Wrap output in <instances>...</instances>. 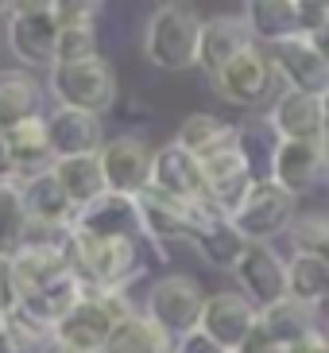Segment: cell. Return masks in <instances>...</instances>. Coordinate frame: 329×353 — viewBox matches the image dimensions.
<instances>
[{"label": "cell", "instance_id": "1", "mask_svg": "<svg viewBox=\"0 0 329 353\" xmlns=\"http://www.w3.org/2000/svg\"><path fill=\"white\" fill-rule=\"evenodd\" d=\"M70 268L74 276L85 283L89 295H109V291H124L136 276H144V260H140V245L136 241H93L78 237L70 229Z\"/></svg>", "mask_w": 329, "mask_h": 353}, {"label": "cell", "instance_id": "2", "mask_svg": "<svg viewBox=\"0 0 329 353\" xmlns=\"http://www.w3.org/2000/svg\"><path fill=\"white\" fill-rule=\"evenodd\" d=\"M202 23L194 4H159L144 23V59L171 74L198 66Z\"/></svg>", "mask_w": 329, "mask_h": 353}, {"label": "cell", "instance_id": "3", "mask_svg": "<svg viewBox=\"0 0 329 353\" xmlns=\"http://www.w3.org/2000/svg\"><path fill=\"white\" fill-rule=\"evenodd\" d=\"M128 314H136V311L128 307L124 291L85 295V299H78V307L54 326V342L70 345V350H78V353H105V345H109V338H113V330H116V322L128 319Z\"/></svg>", "mask_w": 329, "mask_h": 353}, {"label": "cell", "instance_id": "4", "mask_svg": "<svg viewBox=\"0 0 329 353\" xmlns=\"http://www.w3.org/2000/svg\"><path fill=\"white\" fill-rule=\"evenodd\" d=\"M51 94L59 109H82V113L101 117L116 101V70L101 54L85 63L51 66Z\"/></svg>", "mask_w": 329, "mask_h": 353}, {"label": "cell", "instance_id": "5", "mask_svg": "<svg viewBox=\"0 0 329 353\" xmlns=\"http://www.w3.org/2000/svg\"><path fill=\"white\" fill-rule=\"evenodd\" d=\"M202 307H206V291L194 276L186 272H171L147 291L144 314L167 334V338H186L190 330H198L202 322Z\"/></svg>", "mask_w": 329, "mask_h": 353}, {"label": "cell", "instance_id": "6", "mask_svg": "<svg viewBox=\"0 0 329 353\" xmlns=\"http://www.w3.org/2000/svg\"><path fill=\"white\" fill-rule=\"evenodd\" d=\"M70 229L78 237H93V241H136V245L147 241L140 202L132 194H116V190H105L89 206L74 210Z\"/></svg>", "mask_w": 329, "mask_h": 353}, {"label": "cell", "instance_id": "7", "mask_svg": "<svg viewBox=\"0 0 329 353\" xmlns=\"http://www.w3.org/2000/svg\"><path fill=\"white\" fill-rule=\"evenodd\" d=\"M59 16L54 4H12L8 12V51L20 59L23 66H54V47H59Z\"/></svg>", "mask_w": 329, "mask_h": 353}, {"label": "cell", "instance_id": "8", "mask_svg": "<svg viewBox=\"0 0 329 353\" xmlns=\"http://www.w3.org/2000/svg\"><path fill=\"white\" fill-rule=\"evenodd\" d=\"M295 210H299L295 194H287L283 187H275L268 179V183L252 187V194L244 198V206L229 221L237 225V233L248 245H271V237H279V233H287L295 225Z\"/></svg>", "mask_w": 329, "mask_h": 353}, {"label": "cell", "instance_id": "9", "mask_svg": "<svg viewBox=\"0 0 329 353\" xmlns=\"http://www.w3.org/2000/svg\"><path fill=\"white\" fill-rule=\"evenodd\" d=\"M256 322H259V307L244 291H213V295H206L198 330H206L221 350L237 353L248 342V334L256 330Z\"/></svg>", "mask_w": 329, "mask_h": 353}, {"label": "cell", "instance_id": "10", "mask_svg": "<svg viewBox=\"0 0 329 353\" xmlns=\"http://www.w3.org/2000/svg\"><path fill=\"white\" fill-rule=\"evenodd\" d=\"M151 190L175 198V202L209 206L202 163H198L182 144H175V140H167L163 148H155V156H151Z\"/></svg>", "mask_w": 329, "mask_h": 353}, {"label": "cell", "instance_id": "11", "mask_svg": "<svg viewBox=\"0 0 329 353\" xmlns=\"http://www.w3.org/2000/svg\"><path fill=\"white\" fill-rule=\"evenodd\" d=\"M136 202H140V214H144L147 241H155L163 252H167V245H171V241H194L202 218L209 214V206L175 202V198L159 194V190H151V187H147L144 194H136Z\"/></svg>", "mask_w": 329, "mask_h": 353}, {"label": "cell", "instance_id": "12", "mask_svg": "<svg viewBox=\"0 0 329 353\" xmlns=\"http://www.w3.org/2000/svg\"><path fill=\"white\" fill-rule=\"evenodd\" d=\"M268 63L275 70V78L287 82V90L295 94H310V97H321L329 90V63L314 51V43L306 35L299 39H283L275 47H268Z\"/></svg>", "mask_w": 329, "mask_h": 353}, {"label": "cell", "instance_id": "13", "mask_svg": "<svg viewBox=\"0 0 329 353\" xmlns=\"http://www.w3.org/2000/svg\"><path fill=\"white\" fill-rule=\"evenodd\" d=\"M151 148L140 140V136H116V140H105V148L97 152L105 171V187L116 190V194H144L151 187Z\"/></svg>", "mask_w": 329, "mask_h": 353}, {"label": "cell", "instance_id": "14", "mask_svg": "<svg viewBox=\"0 0 329 353\" xmlns=\"http://www.w3.org/2000/svg\"><path fill=\"white\" fill-rule=\"evenodd\" d=\"M202 175H206L209 210L225 214V218H233L244 206V198L252 194V187H256V179H252L244 156H240V148H229V152H217V156L202 159Z\"/></svg>", "mask_w": 329, "mask_h": 353}, {"label": "cell", "instance_id": "15", "mask_svg": "<svg viewBox=\"0 0 329 353\" xmlns=\"http://www.w3.org/2000/svg\"><path fill=\"white\" fill-rule=\"evenodd\" d=\"M217 94L225 97L229 105H240V109H256V105L268 101L271 85H275V70H271L268 54L248 47L244 54H237L225 70L213 78Z\"/></svg>", "mask_w": 329, "mask_h": 353}, {"label": "cell", "instance_id": "16", "mask_svg": "<svg viewBox=\"0 0 329 353\" xmlns=\"http://www.w3.org/2000/svg\"><path fill=\"white\" fill-rule=\"evenodd\" d=\"M237 280L248 299L256 303L259 311H268V307L287 299V260L271 245H248L237 264Z\"/></svg>", "mask_w": 329, "mask_h": 353}, {"label": "cell", "instance_id": "17", "mask_svg": "<svg viewBox=\"0 0 329 353\" xmlns=\"http://www.w3.org/2000/svg\"><path fill=\"white\" fill-rule=\"evenodd\" d=\"M329 163V148L326 144H302V140H279L275 148V163H271V183L283 187L287 194H306L318 187L321 171Z\"/></svg>", "mask_w": 329, "mask_h": 353}, {"label": "cell", "instance_id": "18", "mask_svg": "<svg viewBox=\"0 0 329 353\" xmlns=\"http://www.w3.org/2000/svg\"><path fill=\"white\" fill-rule=\"evenodd\" d=\"M47 140H51L54 159H78V156H97L105 148V128L101 117L82 113V109H54L47 117Z\"/></svg>", "mask_w": 329, "mask_h": 353}, {"label": "cell", "instance_id": "19", "mask_svg": "<svg viewBox=\"0 0 329 353\" xmlns=\"http://www.w3.org/2000/svg\"><path fill=\"white\" fill-rule=\"evenodd\" d=\"M252 47V32H248L244 16H213L202 23V43H198V66L217 78L237 54Z\"/></svg>", "mask_w": 329, "mask_h": 353}, {"label": "cell", "instance_id": "20", "mask_svg": "<svg viewBox=\"0 0 329 353\" xmlns=\"http://www.w3.org/2000/svg\"><path fill=\"white\" fill-rule=\"evenodd\" d=\"M271 128H275L279 140H302V144H326L321 140V97L310 94H287L271 105L268 113Z\"/></svg>", "mask_w": 329, "mask_h": 353}, {"label": "cell", "instance_id": "21", "mask_svg": "<svg viewBox=\"0 0 329 353\" xmlns=\"http://www.w3.org/2000/svg\"><path fill=\"white\" fill-rule=\"evenodd\" d=\"M89 291H85V283L74 276V272H66L62 280H54L51 288L35 291V295H23L20 299V314L23 319H31L35 326H43V330H51L54 338V326H59L66 314L78 307V299H85Z\"/></svg>", "mask_w": 329, "mask_h": 353}, {"label": "cell", "instance_id": "22", "mask_svg": "<svg viewBox=\"0 0 329 353\" xmlns=\"http://www.w3.org/2000/svg\"><path fill=\"white\" fill-rule=\"evenodd\" d=\"M70 249H54V245H23L16 256H12V272H16V288L23 295H35V291L51 288L54 280H62L70 268Z\"/></svg>", "mask_w": 329, "mask_h": 353}, {"label": "cell", "instance_id": "23", "mask_svg": "<svg viewBox=\"0 0 329 353\" xmlns=\"http://www.w3.org/2000/svg\"><path fill=\"white\" fill-rule=\"evenodd\" d=\"M190 245L198 249V256L206 260V264H213V268H221V272H237L240 256H244V249H248V241L237 233V225H233L225 214H217V210H209L206 218H202V225H198Z\"/></svg>", "mask_w": 329, "mask_h": 353}, {"label": "cell", "instance_id": "24", "mask_svg": "<svg viewBox=\"0 0 329 353\" xmlns=\"http://www.w3.org/2000/svg\"><path fill=\"white\" fill-rule=\"evenodd\" d=\"M20 194H23V210H28L31 225H70L74 202L66 198V190L54 179V171L28 175L20 183Z\"/></svg>", "mask_w": 329, "mask_h": 353}, {"label": "cell", "instance_id": "25", "mask_svg": "<svg viewBox=\"0 0 329 353\" xmlns=\"http://www.w3.org/2000/svg\"><path fill=\"white\" fill-rule=\"evenodd\" d=\"M259 326L268 330V338L283 353L299 350L306 338H314V334L321 330L318 319H314V307H306V303H299V299H290V295L283 303H275V307H268V311H259Z\"/></svg>", "mask_w": 329, "mask_h": 353}, {"label": "cell", "instance_id": "26", "mask_svg": "<svg viewBox=\"0 0 329 353\" xmlns=\"http://www.w3.org/2000/svg\"><path fill=\"white\" fill-rule=\"evenodd\" d=\"M244 23H248V32L256 39H264L268 47H275L283 39H299L302 35L299 0H248Z\"/></svg>", "mask_w": 329, "mask_h": 353}, {"label": "cell", "instance_id": "27", "mask_svg": "<svg viewBox=\"0 0 329 353\" xmlns=\"http://www.w3.org/2000/svg\"><path fill=\"white\" fill-rule=\"evenodd\" d=\"M43 117V85L28 70H0V132Z\"/></svg>", "mask_w": 329, "mask_h": 353}, {"label": "cell", "instance_id": "28", "mask_svg": "<svg viewBox=\"0 0 329 353\" xmlns=\"http://www.w3.org/2000/svg\"><path fill=\"white\" fill-rule=\"evenodd\" d=\"M175 144H182L186 152L202 163V159L217 156V152L237 148V125H229V121H221V117H213V113H194L178 125Z\"/></svg>", "mask_w": 329, "mask_h": 353}, {"label": "cell", "instance_id": "29", "mask_svg": "<svg viewBox=\"0 0 329 353\" xmlns=\"http://www.w3.org/2000/svg\"><path fill=\"white\" fill-rule=\"evenodd\" d=\"M54 179L62 183L66 198L74 202V210L89 206L93 198H101L105 190V171H101V159L97 156H78V159H54L51 163Z\"/></svg>", "mask_w": 329, "mask_h": 353}, {"label": "cell", "instance_id": "30", "mask_svg": "<svg viewBox=\"0 0 329 353\" xmlns=\"http://www.w3.org/2000/svg\"><path fill=\"white\" fill-rule=\"evenodd\" d=\"M8 136L12 159H16V171L28 175H39V171H51L54 156H51V140H47V117H35V121H23L16 125Z\"/></svg>", "mask_w": 329, "mask_h": 353}, {"label": "cell", "instance_id": "31", "mask_svg": "<svg viewBox=\"0 0 329 353\" xmlns=\"http://www.w3.org/2000/svg\"><path fill=\"white\" fill-rule=\"evenodd\" d=\"M237 148H240V156H244L248 171H252V179L268 183L271 163H275V148H279V136L268 117H248L244 125H237Z\"/></svg>", "mask_w": 329, "mask_h": 353}, {"label": "cell", "instance_id": "32", "mask_svg": "<svg viewBox=\"0 0 329 353\" xmlns=\"http://www.w3.org/2000/svg\"><path fill=\"white\" fill-rule=\"evenodd\" d=\"M105 353H175V338H167L147 314H128L116 322Z\"/></svg>", "mask_w": 329, "mask_h": 353}, {"label": "cell", "instance_id": "33", "mask_svg": "<svg viewBox=\"0 0 329 353\" xmlns=\"http://www.w3.org/2000/svg\"><path fill=\"white\" fill-rule=\"evenodd\" d=\"M326 288H329V260L306 256V252H295L287 260V295L290 299L314 307L326 295Z\"/></svg>", "mask_w": 329, "mask_h": 353}, {"label": "cell", "instance_id": "34", "mask_svg": "<svg viewBox=\"0 0 329 353\" xmlns=\"http://www.w3.org/2000/svg\"><path fill=\"white\" fill-rule=\"evenodd\" d=\"M28 210H23L20 183H0V252L16 256L28 237Z\"/></svg>", "mask_w": 329, "mask_h": 353}, {"label": "cell", "instance_id": "35", "mask_svg": "<svg viewBox=\"0 0 329 353\" xmlns=\"http://www.w3.org/2000/svg\"><path fill=\"white\" fill-rule=\"evenodd\" d=\"M51 342H54L51 330L35 326V322L23 319L20 311L8 314L4 326H0V353H47Z\"/></svg>", "mask_w": 329, "mask_h": 353}, {"label": "cell", "instance_id": "36", "mask_svg": "<svg viewBox=\"0 0 329 353\" xmlns=\"http://www.w3.org/2000/svg\"><path fill=\"white\" fill-rule=\"evenodd\" d=\"M287 237H290V245H295V252L329 260V218H326V214L295 218V225L287 229Z\"/></svg>", "mask_w": 329, "mask_h": 353}, {"label": "cell", "instance_id": "37", "mask_svg": "<svg viewBox=\"0 0 329 353\" xmlns=\"http://www.w3.org/2000/svg\"><path fill=\"white\" fill-rule=\"evenodd\" d=\"M85 59H97V35H93V28H62L59 47H54V66L85 63Z\"/></svg>", "mask_w": 329, "mask_h": 353}, {"label": "cell", "instance_id": "38", "mask_svg": "<svg viewBox=\"0 0 329 353\" xmlns=\"http://www.w3.org/2000/svg\"><path fill=\"white\" fill-rule=\"evenodd\" d=\"M101 12V4H78V0H54V16L59 28H93V16Z\"/></svg>", "mask_w": 329, "mask_h": 353}, {"label": "cell", "instance_id": "39", "mask_svg": "<svg viewBox=\"0 0 329 353\" xmlns=\"http://www.w3.org/2000/svg\"><path fill=\"white\" fill-rule=\"evenodd\" d=\"M20 311V288H16V272H12V256L0 252V319Z\"/></svg>", "mask_w": 329, "mask_h": 353}, {"label": "cell", "instance_id": "40", "mask_svg": "<svg viewBox=\"0 0 329 353\" xmlns=\"http://www.w3.org/2000/svg\"><path fill=\"white\" fill-rule=\"evenodd\" d=\"M175 353H229V350H221L206 330H190L186 338H178Z\"/></svg>", "mask_w": 329, "mask_h": 353}, {"label": "cell", "instance_id": "41", "mask_svg": "<svg viewBox=\"0 0 329 353\" xmlns=\"http://www.w3.org/2000/svg\"><path fill=\"white\" fill-rule=\"evenodd\" d=\"M12 175H16V159H12L8 136L0 132V183H12Z\"/></svg>", "mask_w": 329, "mask_h": 353}, {"label": "cell", "instance_id": "42", "mask_svg": "<svg viewBox=\"0 0 329 353\" xmlns=\"http://www.w3.org/2000/svg\"><path fill=\"white\" fill-rule=\"evenodd\" d=\"M290 353H329V334H314V338H306V342L299 345V350H290Z\"/></svg>", "mask_w": 329, "mask_h": 353}, {"label": "cell", "instance_id": "43", "mask_svg": "<svg viewBox=\"0 0 329 353\" xmlns=\"http://www.w3.org/2000/svg\"><path fill=\"white\" fill-rule=\"evenodd\" d=\"M306 39L314 43V51H318L321 59H326V63H329V20L321 23V28H318V32H314V35H306Z\"/></svg>", "mask_w": 329, "mask_h": 353}, {"label": "cell", "instance_id": "44", "mask_svg": "<svg viewBox=\"0 0 329 353\" xmlns=\"http://www.w3.org/2000/svg\"><path fill=\"white\" fill-rule=\"evenodd\" d=\"M314 319L326 322V326H329V288H326V295H321V299L314 303Z\"/></svg>", "mask_w": 329, "mask_h": 353}, {"label": "cell", "instance_id": "45", "mask_svg": "<svg viewBox=\"0 0 329 353\" xmlns=\"http://www.w3.org/2000/svg\"><path fill=\"white\" fill-rule=\"evenodd\" d=\"M321 140H329V90L321 94Z\"/></svg>", "mask_w": 329, "mask_h": 353}, {"label": "cell", "instance_id": "46", "mask_svg": "<svg viewBox=\"0 0 329 353\" xmlns=\"http://www.w3.org/2000/svg\"><path fill=\"white\" fill-rule=\"evenodd\" d=\"M47 353H78V350H70V345H62V342H51V345H47Z\"/></svg>", "mask_w": 329, "mask_h": 353}]
</instances>
